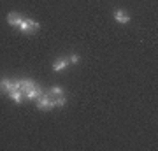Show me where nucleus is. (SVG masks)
Returning a JSON list of instances; mask_svg holds the SVG:
<instances>
[{"instance_id":"nucleus-9","label":"nucleus","mask_w":158,"mask_h":151,"mask_svg":"<svg viewBox=\"0 0 158 151\" xmlns=\"http://www.w3.org/2000/svg\"><path fill=\"white\" fill-rule=\"evenodd\" d=\"M0 88L4 90V91H11V90L14 88V83H12L11 79H4V81L0 83Z\"/></svg>"},{"instance_id":"nucleus-5","label":"nucleus","mask_w":158,"mask_h":151,"mask_svg":"<svg viewBox=\"0 0 158 151\" xmlns=\"http://www.w3.org/2000/svg\"><path fill=\"white\" fill-rule=\"evenodd\" d=\"M21 21H23V16L19 12H9V14H7V23H9L11 27H19Z\"/></svg>"},{"instance_id":"nucleus-3","label":"nucleus","mask_w":158,"mask_h":151,"mask_svg":"<svg viewBox=\"0 0 158 151\" xmlns=\"http://www.w3.org/2000/svg\"><path fill=\"white\" fill-rule=\"evenodd\" d=\"M40 95H42V90H40L37 84L30 86V88L23 93V97H25V99H28V100H35V99H37V97H40Z\"/></svg>"},{"instance_id":"nucleus-2","label":"nucleus","mask_w":158,"mask_h":151,"mask_svg":"<svg viewBox=\"0 0 158 151\" xmlns=\"http://www.w3.org/2000/svg\"><path fill=\"white\" fill-rule=\"evenodd\" d=\"M39 28H40V25L35 19H23L19 23V30H21L23 34H35Z\"/></svg>"},{"instance_id":"nucleus-7","label":"nucleus","mask_w":158,"mask_h":151,"mask_svg":"<svg viewBox=\"0 0 158 151\" xmlns=\"http://www.w3.org/2000/svg\"><path fill=\"white\" fill-rule=\"evenodd\" d=\"M67 65H69V60H67V58L56 60V62L53 63V70H55V72H60V70H63V69H67Z\"/></svg>"},{"instance_id":"nucleus-1","label":"nucleus","mask_w":158,"mask_h":151,"mask_svg":"<svg viewBox=\"0 0 158 151\" xmlns=\"http://www.w3.org/2000/svg\"><path fill=\"white\" fill-rule=\"evenodd\" d=\"M35 102H37V107H39L40 111H51V109H55V100L48 93H42L40 97H37Z\"/></svg>"},{"instance_id":"nucleus-10","label":"nucleus","mask_w":158,"mask_h":151,"mask_svg":"<svg viewBox=\"0 0 158 151\" xmlns=\"http://www.w3.org/2000/svg\"><path fill=\"white\" fill-rule=\"evenodd\" d=\"M62 107L65 106V97H58V99H55V107Z\"/></svg>"},{"instance_id":"nucleus-11","label":"nucleus","mask_w":158,"mask_h":151,"mask_svg":"<svg viewBox=\"0 0 158 151\" xmlns=\"http://www.w3.org/2000/svg\"><path fill=\"white\" fill-rule=\"evenodd\" d=\"M69 62L77 63V62H79V55H70V56H69Z\"/></svg>"},{"instance_id":"nucleus-8","label":"nucleus","mask_w":158,"mask_h":151,"mask_svg":"<svg viewBox=\"0 0 158 151\" xmlns=\"http://www.w3.org/2000/svg\"><path fill=\"white\" fill-rule=\"evenodd\" d=\"M9 97H11V100L16 102V104H21L23 102V93L19 90H11V91H9Z\"/></svg>"},{"instance_id":"nucleus-6","label":"nucleus","mask_w":158,"mask_h":151,"mask_svg":"<svg viewBox=\"0 0 158 151\" xmlns=\"http://www.w3.org/2000/svg\"><path fill=\"white\" fill-rule=\"evenodd\" d=\"M46 93H48L53 100L58 99V97H65V91H63V88H60V86H53V88H49Z\"/></svg>"},{"instance_id":"nucleus-4","label":"nucleus","mask_w":158,"mask_h":151,"mask_svg":"<svg viewBox=\"0 0 158 151\" xmlns=\"http://www.w3.org/2000/svg\"><path fill=\"white\" fill-rule=\"evenodd\" d=\"M114 19L118 23H121V25H127V23L130 21V16L128 12L123 11V9H118V11H114Z\"/></svg>"}]
</instances>
